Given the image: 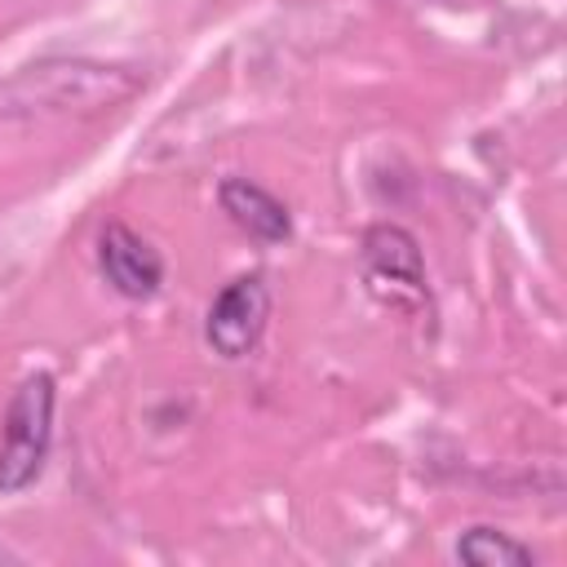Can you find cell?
<instances>
[{"instance_id": "obj_1", "label": "cell", "mask_w": 567, "mask_h": 567, "mask_svg": "<svg viewBox=\"0 0 567 567\" xmlns=\"http://www.w3.org/2000/svg\"><path fill=\"white\" fill-rule=\"evenodd\" d=\"M142 89L133 66L89 62V58H44L13 71L0 84V115L4 120H35V115H97L120 106Z\"/></svg>"}, {"instance_id": "obj_2", "label": "cell", "mask_w": 567, "mask_h": 567, "mask_svg": "<svg viewBox=\"0 0 567 567\" xmlns=\"http://www.w3.org/2000/svg\"><path fill=\"white\" fill-rule=\"evenodd\" d=\"M53 443V377H27L4 412V443H0V492H22L44 470Z\"/></svg>"}, {"instance_id": "obj_3", "label": "cell", "mask_w": 567, "mask_h": 567, "mask_svg": "<svg viewBox=\"0 0 567 567\" xmlns=\"http://www.w3.org/2000/svg\"><path fill=\"white\" fill-rule=\"evenodd\" d=\"M363 279L394 310H416L430 301L421 248L403 226H372L363 235Z\"/></svg>"}, {"instance_id": "obj_4", "label": "cell", "mask_w": 567, "mask_h": 567, "mask_svg": "<svg viewBox=\"0 0 567 567\" xmlns=\"http://www.w3.org/2000/svg\"><path fill=\"white\" fill-rule=\"evenodd\" d=\"M266 319H270V288H266V279L261 275H239V279H230L213 297L208 319H204V341L221 359H244L261 341Z\"/></svg>"}, {"instance_id": "obj_5", "label": "cell", "mask_w": 567, "mask_h": 567, "mask_svg": "<svg viewBox=\"0 0 567 567\" xmlns=\"http://www.w3.org/2000/svg\"><path fill=\"white\" fill-rule=\"evenodd\" d=\"M97 266H102L106 284H111L120 297H128V301H146V297H155L159 284H164V261H159V252H155L142 235H133L124 221H111V226L97 235Z\"/></svg>"}, {"instance_id": "obj_6", "label": "cell", "mask_w": 567, "mask_h": 567, "mask_svg": "<svg viewBox=\"0 0 567 567\" xmlns=\"http://www.w3.org/2000/svg\"><path fill=\"white\" fill-rule=\"evenodd\" d=\"M217 199H221L226 217H230L239 230H248L252 239H261V244H284V239L292 235L288 208H284L266 186H257V182H248V177H226L221 190H217Z\"/></svg>"}, {"instance_id": "obj_7", "label": "cell", "mask_w": 567, "mask_h": 567, "mask_svg": "<svg viewBox=\"0 0 567 567\" xmlns=\"http://www.w3.org/2000/svg\"><path fill=\"white\" fill-rule=\"evenodd\" d=\"M456 558L474 563V567H527V563H536L532 545H523V540H514L496 527H470L456 540Z\"/></svg>"}]
</instances>
